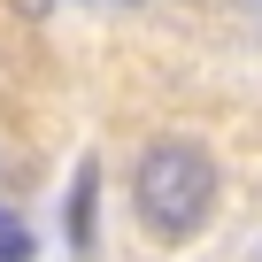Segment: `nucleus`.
Returning a JSON list of instances; mask_svg holds the SVG:
<instances>
[{"instance_id":"3","label":"nucleus","mask_w":262,"mask_h":262,"mask_svg":"<svg viewBox=\"0 0 262 262\" xmlns=\"http://www.w3.org/2000/svg\"><path fill=\"white\" fill-rule=\"evenodd\" d=\"M0 262H31V231H24L8 208H0Z\"/></svg>"},{"instance_id":"2","label":"nucleus","mask_w":262,"mask_h":262,"mask_svg":"<svg viewBox=\"0 0 262 262\" xmlns=\"http://www.w3.org/2000/svg\"><path fill=\"white\" fill-rule=\"evenodd\" d=\"M93 185H100V178L77 170V193H70V247H77V254L93 247Z\"/></svg>"},{"instance_id":"1","label":"nucleus","mask_w":262,"mask_h":262,"mask_svg":"<svg viewBox=\"0 0 262 262\" xmlns=\"http://www.w3.org/2000/svg\"><path fill=\"white\" fill-rule=\"evenodd\" d=\"M131 201H139V224H147L155 239H193V231L216 216V162H208V147H193V139L147 147Z\"/></svg>"}]
</instances>
